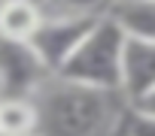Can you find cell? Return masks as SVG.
<instances>
[{
	"label": "cell",
	"instance_id": "11",
	"mask_svg": "<svg viewBox=\"0 0 155 136\" xmlns=\"http://www.w3.org/2000/svg\"><path fill=\"white\" fill-rule=\"evenodd\" d=\"M128 109L134 115H143V118H155V88H149L146 94H140L137 100L128 103Z\"/></svg>",
	"mask_w": 155,
	"mask_h": 136
},
{
	"label": "cell",
	"instance_id": "10",
	"mask_svg": "<svg viewBox=\"0 0 155 136\" xmlns=\"http://www.w3.org/2000/svg\"><path fill=\"white\" fill-rule=\"evenodd\" d=\"M110 136H155V118H143V115H134V112L125 106Z\"/></svg>",
	"mask_w": 155,
	"mask_h": 136
},
{
	"label": "cell",
	"instance_id": "6",
	"mask_svg": "<svg viewBox=\"0 0 155 136\" xmlns=\"http://www.w3.org/2000/svg\"><path fill=\"white\" fill-rule=\"evenodd\" d=\"M104 15L125 33V39L155 42V0H110Z\"/></svg>",
	"mask_w": 155,
	"mask_h": 136
},
{
	"label": "cell",
	"instance_id": "4",
	"mask_svg": "<svg viewBox=\"0 0 155 136\" xmlns=\"http://www.w3.org/2000/svg\"><path fill=\"white\" fill-rule=\"evenodd\" d=\"M49 76L28 42L0 39V97H34Z\"/></svg>",
	"mask_w": 155,
	"mask_h": 136
},
{
	"label": "cell",
	"instance_id": "1",
	"mask_svg": "<svg viewBox=\"0 0 155 136\" xmlns=\"http://www.w3.org/2000/svg\"><path fill=\"white\" fill-rule=\"evenodd\" d=\"M37 136H110L125 100L113 91H94L49 76L34 91Z\"/></svg>",
	"mask_w": 155,
	"mask_h": 136
},
{
	"label": "cell",
	"instance_id": "3",
	"mask_svg": "<svg viewBox=\"0 0 155 136\" xmlns=\"http://www.w3.org/2000/svg\"><path fill=\"white\" fill-rule=\"evenodd\" d=\"M97 18L101 15H43V24L31 36L28 48L37 54L43 70L55 76L64 66V60L73 54V48L91 33Z\"/></svg>",
	"mask_w": 155,
	"mask_h": 136
},
{
	"label": "cell",
	"instance_id": "7",
	"mask_svg": "<svg viewBox=\"0 0 155 136\" xmlns=\"http://www.w3.org/2000/svg\"><path fill=\"white\" fill-rule=\"evenodd\" d=\"M43 24V9L37 0H9L0 3V39L31 42L37 27Z\"/></svg>",
	"mask_w": 155,
	"mask_h": 136
},
{
	"label": "cell",
	"instance_id": "9",
	"mask_svg": "<svg viewBox=\"0 0 155 136\" xmlns=\"http://www.w3.org/2000/svg\"><path fill=\"white\" fill-rule=\"evenodd\" d=\"M110 0H40L43 15H104Z\"/></svg>",
	"mask_w": 155,
	"mask_h": 136
},
{
	"label": "cell",
	"instance_id": "8",
	"mask_svg": "<svg viewBox=\"0 0 155 136\" xmlns=\"http://www.w3.org/2000/svg\"><path fill=\"white\" fill-rule=\"evenodd\" d=\"M37 106L31 97H0V136H34Z\"/></svg>",
	"mask_w": 155,
	"mask_h": 136
},
{
	"label": "cell",
	"instance_id": "2",
	"mask_svg": "<svg viewBox=\"0 0 155 136\" xmlns=\"http://www.w3.org/2000/svg\"><path fill=\"white\" fill-rule=\"evenodd\" d=\"M122 51H125V33L107 15H101L97 24L91 27V33L73 48V54L64 60V66L55 76L64 82H73V85L119 94Z\"/></svg>",
	"mask_w": 155,
	"mask_h": 136
},
{
	"label": "cell",
	"instance_id": "12",
	"mask_svg": "<svg viewBox=\"0 0 155 136\" xmlns=\"http://www.w3.org/2000/svg\"><path fill=\"white\" fill-rule=\"evenodd\" d=\"M0 3H9V0H0ZM37 3H40V0H37Z\"/></svg>",
	"mask_w": 155,
	"mask_h": 136
},
{
	"label": "cell",
	"instance_id": "5",
	"mask_svg": "<svg viewBox=\"0 0 155 136\" xmlns=\"http://www.w3.org/2000/svg\"><path fill=\"white\" fill-rule=\"evenodd\" d=\"M149 88H155V42L125 39L122 82H119V94H122L125 106L131 100H137L140 94H146Z\"/></svg>",
	"mask_w": 155,
	"mask_h": 136
},
{
	"label": "cell",
	"instance_id": "13",
	"mask_svg": "<svg viewBox=\"0 0 155 136\" xmlns=\"http://www.w3.org/2000/svg\"><path fill=\"white\" fill-rule=\"evenodd\" d=\"M34 136H37V133H34Z\"/></svg>",
	"mask_w": 155,
	"mask_h": 136
}]
</instances>
